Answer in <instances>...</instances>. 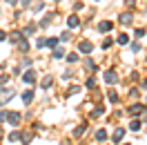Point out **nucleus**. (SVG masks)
<instances>
[{
  "mask_svg": "<svg viewBox=\"0 0 147 145\" xmlns=\"http://www.w3.org/2000/svg\"><path fill=\"white\" fill-rule=\"evenodd\" d=\"M13 96H16V91L9 89V87H7V89H0V107H2L9 98H13Z\"/></svg>",
  "mask_w": 147,
  "mask_h": 145,
  "instance_id": "obj_1",
  "label": "nucleus"
},
{
  "mask_svg": "<svg viewBox=\"0 0 147 145\" xmlns=\"http://www.w3.org/2000/svg\"><path fill=\"white\" fill-rule=\"evenodd\" d=\"M5 121H7L9 125H18V123H20V114H18V112H9Z\"/></svg>",
  "mask_w": 147,
  "mask_h": 145,
  "instance_id": "obj_2",
  "label": "nucleus"
},
{
  "mask_svg": "<svg viewBox=\"0 0 147 145\" xmlns=\"http://www.w3.org/2000/svg\"><path fill=\"white\" fill-rule=\"evenodd\" d=\"M143 112H145V107H143L140 103H136V105H131V107H129V114H131V116H140Z\"/></svg>",
  "mask_w": 147,
  "mask_h": 145,
  "instance_id": "obj_3",
  "label": "nucleus"
},
{
  "mask_svg": "<svg viewBox=\"0 0 147 145\" xmlns=\"http://www.w3.org/2000/svg\"><path fill=\"white\" fill-rule=\"evenodd\" d=\"M78 49L83 51V54H92V49H94V45L89 43V40H83L80 45H78Z\"/></svg>",
  "mask_w": 147,
  "mask_h": 145,
  "instance_id": "obj_4",
  "label": "nucleus"
},
{
  "mask_svg": "<svg viewBox=\"0 0 147 145\" xmlns=\"http://www.w3.org/2000/svg\"><path fill=\"white\" fill-rule=\"evenodd\" d=\"M22 81H25V83H34V81H36V72H31V69L25 72V74H22Z\"/></svg>",
  "mask_w": 147,
  "mask_h": 145,
  "instance_id": "obj_5",
  "label": "nucleus"
},
{
  "mask_svg": "<svg viewBox=\"0 0 147 145\" xmlns=\"http://www.w3.org/2000/svg\"><path fill=\"white\" fill-rule=\"evenodd\" d=\"M123 136H125V127H118V129L114 132V143H120Z\"/></svg>",
  "mask_w": 147,
  "mask_h": 145,
  "instance_id": "obj_6",
  "label": "nucleus"
},
{
  "mask_svg": "<svg viewBox=\"0 0 147 145\" xmlns=\"http://www.w3.org/2000/svg\"><path fill=\"white\" fill-rule=\"evenodd\" d=\"M111 27H114V25H111L109 20H102L100 25H98V31H102V34H105V31H109Z\"/></svg>",
  "mask_w": 147,
  "mask_h": 145,
  "instance_id": "obj_7",
  "label": "nucleus"
},
{
  "mask_svg": "<svg viewBox=\"0 0 147 145\" xmlns=\"http://www.w3.org/2000/svg\"><path fill=\"white\" fill-rule=\"evenodd\" d=\"M22 100H25V103L29 105V103L34 100V89H27V91H25V94H22Z\"/></svg>",
  "mask_w": 147,
  "mask_h": 145,
  "instance_id": "obj_8",
  "label": "nucleus"
},
{
  "mask_svg": "<svg viewBox=\"0 0 147 145\" xmlns=\"http://www.w3.org/2000/svg\"><path fill=\"white\" fill-rule=\"evenodd\" d=\"M105 81H107V83H116V81H118V76H116L114 72H105Z\"/></svg>",
  "mask_w": 147,
  "mask_h": 145,
  "instance_id": "obj_9",
  "label": "nucleus"
},
{
  "mask_svg": "<svg viewBox=\"0 0 147 145\" xmlns=\"http://www.w3.org/2000/svg\"><path fill=\"white\" fill-rule=\"evenodd\" d=\"M67 25H69V27H78V25H80V20H78V16H69V20H67Z\"/></svg>",
  "mask_w": 147,
  "mask_h": 145,
  "instance_id": "obj_10",
  "label": "nucleus"
},
{
  "mask_svg": "<svg viewBox=\"0 0 147 145\" xmlns=\"http://www.w3.org/2000/svg\"><path fill=\"white\" fill-rule=\"evenodd\" d=\"M120 25H131V14H123L120 16Z\"/></svg>",
  "mask_w": 147,
  "mask_h": 145,
  "instance_id": "obj_11",
  "label": "nucleus"
},
{
  "mask_svg": "<svg viewBox=\"0 0 147 145\" xmlns=\"http://www.w3.org/2000/svg\"><path fill=\"white\" fill-rule=\"evenodd\" d=\"M18 47H20V51H27V49H29V45H27V40H25V38H22V36L18 38Z\"/></svg>",
  "mask_w": 147,
  "mask_h": 145,
  "instance_id": "obj_12",
  "label": "nucleus"
},
{
  "mask_svg": "<svg viewBox=\"0 0 147 145\" xmlns=\"http://www.w3.org/2000/svg\"><path fill=\"white\" fill-rule=\"evenodd\" d=\"M85 132H87V125H80V127H76V129H74V136H83Z\"/></svg>",
  "mask_w": 147,
  "mask_h": 145,
  "instance_id": "obj_13",
  "label": "nucleus"
},
{
  "mask_svg": "<svg viewBox=\"0 0 147 145\" xmlns=\"http://www.w3.org/2000/svg\"><path fill=\"white\" fill-rule=\"evenodd\" d=\"M51 83H54V78H51V76H47L45 81H42V89H49V87H51Z\"/></svg>",
  "mask_w": 147,
  "mask_h": 145,
  "instance_id": "obj_14",
  "label": "nucleus"
},
{
  "mask_svg": "<svg viewBox=\"0 0 147 145\" xmlns=\"http://www.w3.org/2000/svg\"><path fill=\"white\" fill-rule=\"evenodd\" d=\"M129 129H131V132H138V129H140V121H131V123H129Z\"/></svg>",
  "mask_w": 147,
  "mask_h": 145,
  "instance_id": "obj_15",
  "label": "nucleus"
},
{
  "mask_svg": "<svg viewBox=\"0 0 147 145\" xmlns=\"http://www.w3.org/2000/svg\"><path fill=\"white\" fill-rule=\"evenodd\" d=\"M105 138H107V132H105V129H98V132H96V141H105Z\"/></svg>",
  "mask_w": 147,
  "mask_h": 145,
  "instance_id": "obj_16",
  "label": "nucleus"
},
{
  "mask_svg": "<svg viewBox=\"0 0 147 145\" xmlns=\"http://www.w3.org/2000/svg\"><path fill=\"white\" fill-rule=\"evenodd\" d=\"M127 43H129V36L127 34H120L118 36V45H127Z\"/></svg>",
  "mask_w": 147,
  "mask_h": 145,
  "instance_id": "obj_17",
  "label": "nucleus"
},
{
  "mask_svg": "<svg viewBox=\"0 0 147 145\" xmlns=\"http://www.w3.org/2000/svg\"><path fill=\"white\" fill-rule=\"evenodd\" d=\"M65 56V51L60 49V47H54V58H63Z\"/></svg>",
  "mask_w": 147,
  "mask_h": 145,
  "instance_id": "obj_18",
  "label": "nucleus"
},
{
  "mask_svg": "<svg viewBox=\"0 0 147 145\" xmlns=\"http://www.w3.org/2000/svg\"><path fill=\"white\" fill-rule=\"evenodd\" d=\"M45 45H49V47H56V45H58V38H49V40H45Z\"/></svg>",
  "mask_w": 147,
  "mask_h": 145,
  "instance_id": "obj_19",
  "label": "nucleus"
},
{
  "mask_svg": "<svg viewBox=\"0 0 147 145\" xmlns=\"http://www.w3.org/2000/svg\"><path fill=\"white\" fill-rule=\"evenodd\" d=\"M9 141H20V132H11V134H9Z\"/></svg>",
  "mask_w": 147,
  "mask_h": 145,
  "instance_id": "obj_20",
  "label": "nucleus"
},
{
  "mask_svg": "<svg viewBox=\"0 0 147 145\" xmlns=\"http://www.w3.org/2000/svg\"><path fill=\"white\" fill-rule=\"evenodd\" d=\"M96 87V81L94 78H87V89H94Z\"/></svg>",
  "mask_w": 147,
  "mask_h": 145,
  "instance_id": "obj_21",
  "label": "nucleus"
},
{
  "mask_svg": "<svg viewBox=\"0 0 147 145\" xmlns=\"http://www.w3.org/2000/svg\"><path fill=\"white\" fill-rule=\"evenodd\" d=\"M67 60H69V63H76V60H78V54H69V56H67Z\"/></svg>",
  "mask_w": 147,
  "mask_h": 145,
  "instance_id": "obj_22",
  "label": "nucleus"
},
{
  "mask_svg": "<svg viewBox=\"0 0 147 145\" xmlns=\"http://www.w3.org/2000/svg\"><path fill=\"white\" fill-rule=\"evenodd\" d=\"M109 100H111V103H116V100H118V94H116V91H109Z\"/></svg>",
  "mask_w": 147,
  "mask_h": 145,
  "instance_id": "obj_23",
  "label": "nucleus"
},
{
  "mask_svg": "<svg viewBox=\"0 0 147 145\" xmlns=\"http://www.w3.org/2000/svg\"><path fill=\"white\" fill-rule=\"evenodd\" d=\"M36 47H38V49H40V47H45V38H38V40H36Z\"/></svg>",
  "mask_w": 147,
  "mask_h": 145,
  "instance_id": "obj_24",
  "label": "nucleus"
},
{
  "mask_svg": "<svg viewBox=\"0 0 147 145\" xmlns=\"http://www.w3.org/2000/svg\"><path fill=\"white\" fill-rule=\"evenodd\" d=\"M109 47H111V40H109V38H107V40L102 43V49H109Z\"/></svg>",
  "mask_w": 147,
  "mask_h": 145,
  "instance_id": "obj_25",
  "label": "nucleus"
},
{
  "mask_svg": "<svg viewBox=\"0 0 147 145\" xmlns=\"http://www.w3.org/2000/svg\"><path fill=\"white\" fill-rule=\"evenodd\" d=\"M60 40H69V31H63V34H60Z\"/></svg>",
  "mask_w": 147,
  "mask_h": 145,
  "instance_id": "obj_26",
  "label": "nucleus"
},
{
  "mask_svg": "<svg viewBox=\"0 0 147 145\" xmlns=\"http://www.w3.org/2000/svg\"><path fill=\"white\" fill-rule=\"evenodd\" d=\"M5 118H7V112H5V109H0V123H2Z\"/></svg>",
  "mask_w": 147,
  "mask_h": 145,
  "instance_id": "obj_27",
  "label": "nucleus"
},
{
  "mask_svg": "<svg viewBox=\"0 0 147 145\" xmlns=\"http://www.w3.org/2000/svg\"><path fill=\"white\" fill-rule=\"evenodd\" d=\"M5 38H7V34H5V31H0V40H5Z\"/></svg>",
  "mask_w": 147,
  "mask_h": 145,
  "instance_id": "obj_28",
  "label": "nucleus"
},
{
  "mask_svg": "<svg viewBox=\"0 0 147 145\" xmlns=\"http://www.w3.org/2000/svg\"><path fill=\"white\" fill-rule=\"evenodd\" d=\"M29 2H31V0H22V5H25V7H29Z\"/></svg>",
  "mask_w": 147,
  "mask_h": 145,
  "instance_id": "obj_29",
  "label": "nucleus"
},
{
  "mask_svg": "<svg viewBox=\"0 0 147 145\" xmlns=\"http://www.w3.org/2000/svg\"><path fill=\"white\" fill-rule=\"evenodd\" d=\"M7 2H9V5H16V2H18V0H7Z\"/></svg>",
  "mask_w": 147,
  "mask_h": 145,
  "instance_id": "obj_30",
  "label": "nucleus"
}]
</instances>
